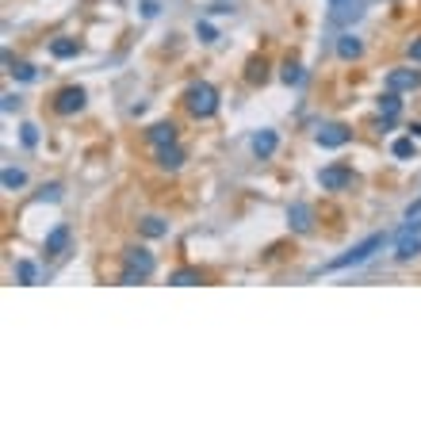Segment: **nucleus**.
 Segmentation results:
<instances>
[{"label": "nucleus", "instance_id": "f257e3e1", "mask_svg": "<svg viewBox=\"0 0 421 421\" xmlns=\"http://www.w3.org/2000/svg\"><path fill=\"white\" fill-rule=\"evenodd\" d=\"M383 241H387L383 234H372V238H364L360 245H353L348 253H341L337 261H330V265H326V272H341V268H356V265H364V261H368L375 249H383Z\"/></svg>", "mask_w": 421, "mask_h": 421}, {"label": "nucleus", "instance_id": "4468645a", "mask_svg": "<svg viewBox=\"0 0 421 421\" xmlns=\"http://www.w3.org/2000/svg\"><path fill=\"white\" fill-rule=\"evenodd\" d=\"M276 142H280V138H276V131H256L253 134V153L256 157H272L276 153Z\"/></svg>", "mask_w": 421, "mask_h": 421}, {"label": "nucleus", "instance_id": "39448f33", "mask_svg": "<svg viewBox=\"0 0 421 421\" xmlns=\"http://www.w3.org/2000/svg\"><path fill=\"white\" fill-rule=\"evenodd\" d=\"M314 138H318V146H322V149H341L348 138H353V131H348V127H341V123H326V127H318V134H314Z\"/></svg>", "mask_w": 421, "mask_h": 421}, {"label": "nucleus", "instance_id": "393cba45", "mask_svg": "<svg viewBox=\"0 0 421 421\" xmlns=\"http://www.w3.org/2000/svg\"><path fill=\"white\" fill-rule=\"evenodd\" d=\"M35 142H39V131H35V127H24V146H35Z\"/></svg>", "mask_w": 421, "mask_h": 421}, {"label": "nucleus", "instance_id": "0eeeda50", "mask_svg": "<svg viewBox=\"0 0 421 421\" xmlns=\"http://www.w3.org/2000/svg\"><path fill=\"white\" fill-rule=\"evenodd\" d=\"M84 108V88H62L58 92V100H54V111H58V115H73V111H81Z\"/></svg>", "mask_w": 421, "mask_h": 421}, {"label": "nucleus", "instance_id": "bb28decb", "mask_svg": "<svg viewBox=\"0 0 421 421\" xmlns=\"http://www.w3.org/2000/svg\"><path fill=\"white\" fill-rule=\"evenodd\" d=\"M249 81H265V66H256V62H253V69H249Z\"/></svg>", "mask_w": 421, "mask_h": 421}, {"label": "nucleus", "instance_id": "c85d7f7f", "mask_svg": "<svg viewBox=\"0 0 421 421\" xmlns=\"http://www.w3.org/2000/svg\"><path fill=\"white\" fill-rule=\"evenodd\" d=\"M410 58H413V62H421V39H418V42H410Z\"/></svg>", "mask_w": 421, "mask_h": 421}, {"label": "nucleus", "instance_id": "9b49d317", "mask_svg": "<svg viewBox=\"0 0 421 421\" xmlns=\"http://www.w3.org/2000/svg\"><path fill=\"white\" fill-rule=\"evenodd\" d=\"M398 111H402V100H398L395 88H387V92L380 96V115H383V123H395Z\"/></svg>", "mask_w": 421, "mask_h": 421}, {"label": "nucleus", "instance_id": "4be33fe9", "mask_svg": "<svg viewBox=\"0 0 421 421\" xmlns=\"http://www.w3.org/2000/svg\"><path fill=\"white\" fill-rule=\"evenodd\" d=\"M391 153H395V157H413V134H410V138H398L395 146H391Z\"/></svg>", "mask_w": 421, "mask_h": 421}, {"label": "nucleus", "instance_id": "f3484780", "mask_svg": "<svg viewBox=\"0 0 421 421\" xmlns=\"http://www.w3.org/2000/svg\"><path fill=\"white\" fill-rule=\"evenodd\" d=\"M169 283H173V288H191V283H203V272H199V268H180V272L169 276Z\"/></svg>", "mask_w": 421, "mask_h": 421}, {"label": "nucleus", "instance_id": "f03ea898", "mask_svg": "<svg viewBox=\"0 0 421 421\" xmlns=\"http://www.w3.org/2000/svg\"><path fill=\"white\" fill-rule=\"evenodd\" d=\"M153 268H157V261H153V253H149V249H127L119 283H138V280H146Z\"/></svg>", "mask_w": 421, "mask_h": 421}, {"label": "nucleus", "instance_id": "2eb2a0df", "mask_svg": "<svg viewBox=\"0 0 421 421\" xmlns=\"http://www.w3.org/2000/svg\"><path fill=\"white\" fill-rule=\"evenodd\" d=\"M157 165H161V169H180L184 165V149L176 146V142H173V146H161V149H157Z\"/></svg>", "mask_w": 421, "mask_h": 421}, {"label": "nucleus", "instance_id": "dca6fc26", "mask_svg": "<svg viewBox=\"0 0 421 421\" xmlns=\"http://www.w3.org/2000/svg\"><path fill=\"white\" fill-rule=\"evenodd\" d=\"M360 39H353V35H341V39H337V54H341V58H345V62H356V58H360Z\"/></svg>", "mask_w": 421, "mask_h": 421}, {"label": "nucleus", "instance_id": "1a4fd4ad", "mask_svg": "<svg viewBox=\"0 0 421 421\" xmlns=\"http://www.w3.org/2000/svg\"><path fill=\"white\" fill-rule=\"evenodd\" d=\"M66 245H69V226L62 223V226H54V230L46 234V245H42V249H46V256H62V253H66Z\"/></svg>", "mask_w": 421, "mask_h": 421}, {"label": "nucleus", "instance_id": "6ab92c4d", "mask_svg": "<svg viewBox=\"0 0 421 421\" xmlns=\"http://www.w3.org/2000/svg\"><path fill=\"white\" fill-rule=\"evenodd\" d=\"M142 234H146V238H165L169 226H165V218L149 215V218H142Z\"/></svg>", "mask_w": 421, "mask_h": 421}, {"label": "nucleus", "instance_id": "20e7f679", "mask_svg": "<svg viewBox=\"0 0 421 421\" xmlns=\"http://www.w3.org/2000/svg\"><path fill=\"white\" fill-rule=\"evenodd\" d=\"M421 253V218H406L402 234H398V245H395V256L398 261H413Z\"/></svg>", "mask_w": 421, "mask_h": 421}, {"label": "nucleus", "instance_id": "f8f14e48", "mask_svg": "<svg viewBox=\"0 0 421 421\" xmlns=\"http://www.w3.org/2000/svg\"><path fill=\"white\" fill-rule=\"evenodd\" d=\"M288 223H291V230H299V234H310V207L306 203H291V211H288Z\"/></svg>", "mask_w": 421, "mask_h": 421}, {"label": "nucleus", "instance_id": "423d86ee", "mask_svg": "<svg viewBox=\"0 0 421 421\" xmlns=\"http://www.w3.org/2000/svg\"><path fill=\"white\" fill-rule=\"evenodd\" d=\"M318 184H322L326 191H341V188H348V184H353V169L330 165V169H322V173H318Z\"/></svg>", "mask_w": 421, "mask_h": 421}, {"label": "nucleus", "instance_id": "b1692460", "mask_svg": "<svg viewBox=\"0 0 421 421\" xmlns=\"http://www.w3.org/2000/svg\"><path fill=\"white\" fill-rule=\"evenodd\" d=\"M283 81H288V84H303V69L288 62V66H283Z\"/></svg>", "mask_w": 421, "mask_h": 421}, {"label": "nucleus", "instance_id": "a878e982", "mask_svg": "<svg viewBox=\"0 0 421 421\" xmlns=\"http://www.w3.org/2000/svg\"><path fill=\"white\" fill-rule=\"evenodd\" d=\"M58 191H62L58 184H50V188H42V191H39V199H58Z\"/></svg>", "mask_w": 421, "mask_h": 421}, {"label": "nucleus", "instance_id": "c756f323", "mask_svg": "<svg viewBox=\"0 0 421 421\" xmlns=\"http://www.w3.org/2000/svg\"><path fill=\"white\" fill-rule=\"evenodd\" d=\"M406 218H421V199H418V203L410 207V211H406Z\"/></svg>", "mask_w": 421, "mask_h": 421}, {"label": "nucleus", "instance_id": "7c9ffc66", "mask_svg": "<svg viewBox=\"0 0 421 421\" xmlns=\"http://www.w3.org/2000/svg\"><path fill=\"white\" fill-rule=\"evenodd\" d=\"M410 134H413V138H421V123H413V127H410Z\"/></svg>", "mask_w": 421, "mask_h": 421}, {"label": "nucleus", "instance_id": "6e6552de", "mask_svg": "<svg viewBox=\"0 0 421 421\" xmlns=\"http://www.w3.org/2000/svg\"><path fill=\"white\" fill-rule=\"evenodd\" d=\"M418 84H421V73H418V69H391V73H387V88H395V92L418 88Z\"/></svg>", "mask_w": 421, "mask_h": 421}, {"label": "nucleus", "instance_id": "a211bd4d", "mask_svg": "<svg viewBox=\"0 0 421 421\" xmlns=\"http://www.w3.org/2000/svg\"><path fill=\"white\" fill-rule=\"evenodd\" d=\"M77 50H81V46H77V39H54V42H50V54H54V58H73Z\"/></svg>", "mask_w": 421, "mask_h": 421}, {"label": "nucleus", "instance_id": "ddd939ff", "mask_svg": "<svg viewBox=\"0 0 421 421\" xmlns=\"http://www.w3.org/2000/svg\"><path fill=\"white\" fill-rule=\"evenodd\" d=\"M146 138L153 142L157 149H161V146H173V142H176V127H173V123H153V127L146 131Z\"/></svg>", "mask_w": 421, "mask_h": 421}, {"label": "nucleus", "instance_id": "7ed1b4c3", "mask_svg": "<svg viewBox=\"0 0 421 421\" xmlns=\"http://www.w3.org/2000/svg\"><path fill=\"white\" fill-rule=\"evenodd\" d=\"M184 104H188V111H191V115L207 119V115H215V108H218V92L211 88L207 81H199V84H191V88H188Z\"/></svg>", "mask_w": 421, "mask_h": 421}, {"label": "nucleus", "instance_id": "5701e85b", "mask_svg": "<svg viewBox=\"0 0 421 421\" xmlns=\"http://www.w3.org/2000/svg\"><path fill=\"white\" fill-rule=\"evenodd\" d=\"M12 77H16V81H35V66L19 62V66H12Z\"/></svg>", "mask_w": 421, "mask_h": 421}, {"label": "nucleus", "instance_id": "9d476101", "mask_svg": "<svg viewBox=\"0 0 421 421\" xmlns=\"http://www.w3.org/2000/svg\"><path fill=\"white\" fill-rule=\"evenodd\" d=\"M333 8V24H353L360 16V0H330Z\"/></svg>", "mask_w": 421, "mask_h": 421}, {"label": "nucleus", "instance_id": "412c9836", "mask_svg": "<svg viewBox=\"0 0 421 421\" xmlns=\"http://www.w3.org/2000/svg\"><path fill=\"white\" fill-rule=\"evenodd\" d=\"M16 276H19V283H35V276H39V272H35L31 261H19V265H16Z\"/></svg>", "mask_w": 421, "mask_h": 421}, {"label": "nucleus", "instance_id": "cd10ccee", "mask_svg": "<svg viewBox=\"0 0 421 421\" xmlns=\"http://www.w3.org/2000/svg\"><path fill=\"white\" fill-rule=\"evenodd\" d=\"M199 35H203V42L215 39V31H211V24H199Z\"/></svg>", "mask_w": 421, "mask_h": 421}, {"label": "nucleus", "instance_id": "aec40b11", "mask_svg": "<svg viewBox=\"0 0 421 421\" xmlns=\"http://www.w3.org/2000/svg\"><path fill=\"white\" fill-rule=\"evenodd\" d=\"M24 184H27V176L24 173H19V169H4V188H24Z\"/></svg>", "mask_w": 421, "mask_h": 421}]
</instances>
